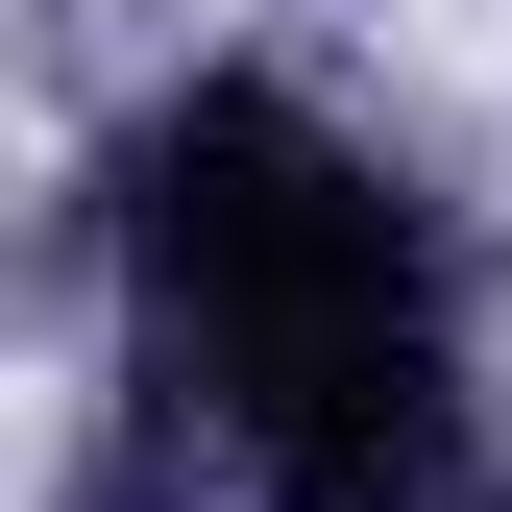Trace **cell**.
<instances>
[{"label":"cell","instance_id":"1","mask_svg":"<svg viewBox=\"0 0 512 512\" xmlns=\"http://www.w3.org/2000/svg\"><path fill=\"white\" fill-rule=\"evenodd\" d=\"M147 342H171V439H220L244 512H439V439H464L439 220L293 74H171V122H147Z\"/></svg>","mask_w":512,"mask_h":512},{"label":"cell","instance_id":"2","mask_svg":"<svg viewBox=\"0 0 512 512\" xmlns=\"http://www.w3.org/2000/svg\"><path fill=\"white\" fill-rule=\"evenodd\" d=\"M439 512H464V488H439Z\"/></svg>","mask_w":512,"mask_h":512}]
</instances>
